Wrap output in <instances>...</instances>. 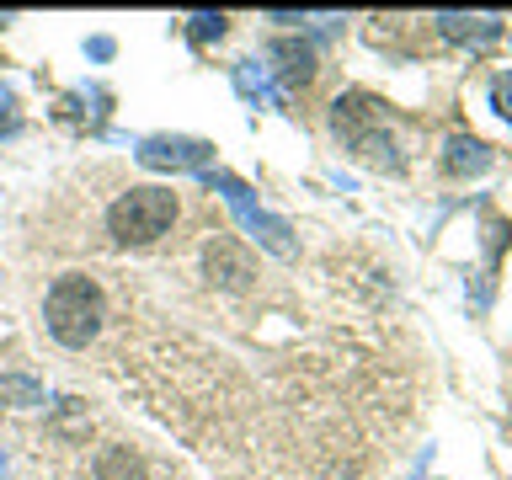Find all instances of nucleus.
I'll return each mask as SVG.
<instances>
[{"instance_id":"6","label":"nucleus","mask_w":512,"mask_h":480,"mask_svg":"<svg viewBox=\"0 0 512 480\" xmlns=\"http://www.w3.org/2000/svg\"><path fill=\"white\" fill-rule=\"evenodd\" d=\"M272 54L283 59L278 70H283V80H288V86H304V80L315 75V54H310V48H304V43H278V48H272Z\"/></svg>"},{"instance_id":"7","label":"nucleus","mask_w":512,"mask_h":480,"mask_svg":"<svg viewBox=\"0 0 512 480\" xmlns=\"http://www.w3.org/2000/svg\"><path fill=\"white\" fill-rule=\"evenodd\" d=\"M496 102H502V112L512 118V75H502V80H496Z\"/></svg>"},{"instance_id":"5","label":"nucleus","mask_w":512,"mask_h":480,"mask_svg":"<svg viewBox=\"0 0 512 480\" xmlns=\"http://www.w3.org/2000/svg\"><path fill=\"white\" fill-rule=\"evenodd\" d=\"M96 480H150V470H144V459L134 454V448L112 443L96 454Z\"/></svg>"},{"instance_id":"3","label":"nucleus","mask_w":512,"mask_h":480,"mask_svg":"<svg viewBox=\"0 0 512 480\" xmlns=\"http://www.w3.org/2000/svg\"><path fill=\"white\" fill-rule=\"evenodd\" d=\"M203 272H208V283L230 288V294H240V288H251L256 278H262L251 246L240 235H230V230H214L203 240Z\"/></svg>"},{"instance_id":"1","label":"nucleus","mask_w":512,"mask_h":480,"mask_svg":"<svg viewBox=\"0 0 512 480\" xmlns=\"http://www.w3.org/2000/svg\"><path fill=\"white\" fill-rule=\"evenodd\" d=\"M102 320H107V299H102V288H96V278H86V272L54 278V288H48V299H43V326L59 347H75V352L91 347L96 331H102Z\"/></svg>"},{"instance_id":"2","label":"nucleus","mask_w":512,"mask_h":480,"mask_svg":"<svg viewBox=\"0 0 512 480\" xmlns=\"http://www.w3.org/2000/svg\"><path fill=\"white\" fill-rule=\"evenodd\" d=\"M176 214H182V203L171 187H128L107 208V235L118 246H155L176 224Z\"/></svg>"},{"instance_id":"4","label":"nucleus","mask_w":512,"mask_h":480,"mask_svg":"<svg viewBox=\"0 0 512 480\" xmlns=\"http://www.w3.org/2000/svg\"><path fill=\"white\" fill-rule=\"evenodd\" d=\"M203 155H208V144H192V139H155L139 150L144 166H198Z\"/></svg>"}]
</instances>
